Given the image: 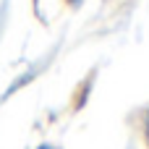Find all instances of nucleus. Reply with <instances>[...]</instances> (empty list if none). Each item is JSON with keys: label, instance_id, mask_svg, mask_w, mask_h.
I'll return each instance as SVG.
<instances>
[{"label": "nucleus", "instance_id": "nucleus-1", "mask_svg": "<svg viewBox=\"0 0 149 149\" xmlns=\"http://www.w3.org/2000/svg\"><path fill=\"white\" fill-rule=\"evenodd\" d=\"M147 136H149V123H147Z\"/></svg>", "mask_w": 149, "mask_h": 149}]
</instances>
